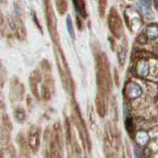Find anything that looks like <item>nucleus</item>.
<instances>
[{
  "instance_id": "1",
  "label": "nucleus",
  "mask_w": 158,
  "mask_h": 158,
  "mask_svg": "<svg viewBox=\"0 0 158 158\" xmlns=\"http://www.w3.org/2000/svg\"><path fill=\"white\" fill-rule=\"evenodd\" d=\"M28 144L33 152H37L40 145V128L33 126L28 134Z\"/></svg>"
},
{
  "instance_id": "2",
  "label": "nucleus",
  "mask_w": 158,
  "mask_h": 158,
  "mask_svg": "<svg viewBox=\"0 0 158 158\" xmlns=\"http://www.w3.org/2000/svg\"><path fill=\"white\" fill-rule=\"evenodd\" d=\"M110 26L111 31L115 35H118V34H117V32L121 31L120 19L118 18V16L116 15V13H114V11L110 12Z\"/></svg>"
},
{
  "instance_id": "3",
  "label": "nucleus",
  "mask_w": 158,
  "mask_h": 158,
  "mask_svg": "<svg viewBox=\"0 0 158 158\" xmlns=\"http://www.w3.org/2000/svg\"><path fill=\"white\" fill-rule=\"evenodd\" d=\"M151 2L150 1H139L137 2V8L138 10L141 12L143 16L147 18H152V12H151Z\"/></svg>"
},
{
  "instance_id": "4",
  "label": "nucleus",
  "mask_w": 158,
  "mask_h": 158,
  "mask_svg": "<svg viewBox=\"0 0 158 158\" xmlns=\"http://www.w3.org/2000/svg\"><path fill=\"white\" fill-rule=\"evenodd\" d=\"M126 94L130 98H138L141 94V89L136 84H130L126 88Z\"/></svg>"
},
{
  "instance_id": "5",
  "label": "nucleus",
  "mask_w": 158,
  "mask_h": 158,
  "mask_svg": "<svg viewBox=\"0 0 158 158\" xmlns=\"http://www.w3.org/2000/svg\"><path fill=\"white\" fill-rule=\"evenodd\" d=\"M148 70H149V66L146 61H141L137 66V74L141 77H146L149 72Z\"/></svg>"
},
{
  "instance_id": "6",
  "label": "nucleus",
  "mask_w": 158,
  "mask_h": 158,
  "mask_svg": "<svg viewBox=\"0 0 158 158\" xmlns=\"http://www.w3.org/2000/svg\"><path fill=\"white\" fill-rule=\"evenodd\" d=\"M73 4L75 5L76 11L78 12L83 17H87V12H85V2L81 1V0H77V1H73Z\"/></svg>"
},
{
  "instance_id": "7",
  "label": "nucleus",
  "mask_w": 158,
  "mask_h": 158,
  "mask_svg": "<svg viewBox=\"0 0 158 158\" xmlns=\"http://www.w3.org/2000/svg\"><path fill=\"white\" fill-rule=\"evenodd\" d=\"M14 115H15V118L18 123H23V121L26 119V114L23 110V108H16L14 111Z\"/></svg>"
},
{
  "instance_id": "8",
  "label": "nucleus",
  "mask_w": 158,
  "mask_h": 158,
  "mask_svg": "<svg viewBox=\"0 0 158 158\" xmlns=\"http://www.w3.org/2000/svg\"><path fill=\"white\" fill-rule=\"evenodd\" d=\"M67 28H68V32H69L72 39H75V31H74V26H73V22H72V19H71V16L67 17Z\"/></svg>"
},
{
  "instance_id": "9",
  "label": "nucleus",
  "mask_w": 158,
  "mask_h": 158,
  "mask_svg": "<svg viewBox=\"0 0 158 158\" xmlns=\"http://www.w3.org/2000/svg\"><path fill=\"white\" fill-rule=\"evenodd\" d=\"M125 50H121L119 53H118V61L120 63V65H123L124 61H125V57H126V54H125Z\"/></svg>"
},
{
  "instance_id": "10",
  "label": "nucleus",
  "mask_w": 158,
  "mask_h": 158,
  "mask_svg": "<svg viewBox=\"0 0 158 158\" xmlns=\"http://www.w3.org/2000/svg\"><path fill=\"white\" fill-rule=\"evenodd\" d=\"M42 94H43V98H45V100H49V98H50V97H51L50 92H49V89H48L47 87H43Z\"/></svg>"
},
{
  "instance_id": "11",
  "label": "nucleus",
  "mask_w": 158,
  "mask_h": 158,
  "mask_svg": "<svg viewBox=\"0 0 158 158\" xmlns=\"http://www.w3.org/2000/svg\"><path fill=\"white\" fill-rule=\"evenodd\" d=\"M4 26H5V20H4V17L2 14L0 13V31L4 30Z\"/></svg>"
},
{
  "instance_id": "12",
  "label": "nucleus",
  "mask_w": 158,
  "mask_h": 158,
  "mask_svg": "<svg viewBox=\"0 0 158 158\" xmlns=\"http://www.w3.org/2000/svg\"><path fill=\"white\" fill-rule=\"evenodd\" d=\"M135 155H136V158H141L142 157L141 151H140V149H139V148H136V149H135Z\"/></svg>"
},
{
  "instance_id": "13",
  "label": "nucleus",
  "mask_w": 158,
  "mask_h": 158,
  "mask_svg": "<svg viewBox=\"0 0 158 158\" xmlns=\"http://www.w3.org/2000/svg\"><path fill=\"white\" fill-rule=\"evenodd\" d=\"M154 4H155V7H156V9L158 10V1H154Z\"/></svg>"
},
{
  "instance_id": "14",
  "label": "nucleus",
  "mask_w": 158,
  "mask_h": 158,
  "mask_svg": "<svg viewBox=\"0 0 158 158\" xmlns=\"http://www.w3.org/2000/svg\"><path fill=\"white\" fill-rule=\"evenodd\" d=\"M110 158H111V157H110Z\"/></svg>"
}]
</instances>
